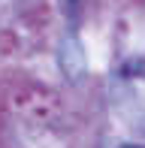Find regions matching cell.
<instances>
[{
	"label": "cell",
	"mask_w": 145,
	"mask_h": 148,
	"mask_svg": "<svg viewBox=\"0 0 145 148\" xmlns=\"http://www.w3.org/2000/svg\"><path fill=\"white\" fill-rule=\"evenodd\" d=\"M57 3H61V12L70 18V21L79 18V12H82V0H57Z\"/></svg>",
	"instance_id": "2"
},
{
	"label": "cell",
	"mask_w": 145,
	"mask_h": 148,
	"mask_svg": "<svg viewBox=\"0 0 145 148\" xmlns=\"http://www.w3.org/2000/svg\"><path fill=\"white\" fill-rule=\"evenodd\" d=\"M57 64H61L64 76L70 79V82H79V79H85V73H88V60H85V49L82 42H79L72 33L61 39V45H57Z\"/></svg>",
	"instance_id": "1"
},
{
	"label": "cell",
	"mask_w": 145,
	"mask_h": 148,
	"mask_svg": "<svg viewBox=\"0 0 145 148\" xmlns=\"http://www.w3.org/2000/svg\"><path fill=\"white\" fill-rule=\"evenodd\" d=\"M121 148H142V145H133V142H127V145H121Z\"/></svg>",
	"instance_id": "3"
}]
</instances>
